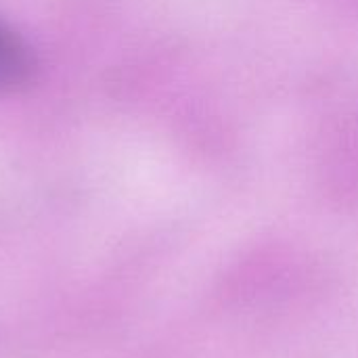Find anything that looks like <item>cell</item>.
I'll use <instances>...</instances> for the list:
<instances>
[{"mask_svg": "<svg viewBox=\"0 0 358 358\" xmlns=\"http://www.w3.org/2000/svg\"><path fill=\"white\" fill-rule=\"evenodd\" d=\"M31 55L27 46L0 23V92L13 90L29 80Z\"/></svg>", "mask_w": 358, "mask_h": 358, "instance_id": "6da1fadb", "label": "cell"}]
</instances>
